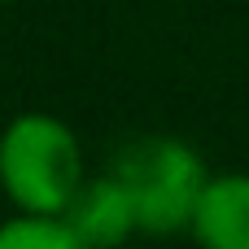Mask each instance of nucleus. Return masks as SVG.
I'll return each mask as SVG.
<instances>
[{
  "label": "nucleus",
  "instance_id": "nucleus-6",
  "mask_svg": "<svg viewBox=\"0 0 249 249\" xmlns=\"http://www.w3.org/2000/svg\"><path fill=\"white\" fill-rule=\"evenodd\" d=\"M0 4H9V0H0Z\"/></svg>",
  "mask_w": 249,
  "mask_h": 249
},
{
  "label": "nucleus",
  "instance_id": "nucleus-3",
  "mask_svg": "<svg viewBox=\"0 0 249 249\" xmlns=\"http://www.w3.org/2000/svg\"><path fill=\"white\" fill-rule=\"evenodd\" d=\"M61 219L70 223L79 249H114L140 232L131 193L123 188V179L114 171L101 179H83L79 193L70 197V206L61 210Z\"/></svg>",
  "mask_w": 249,
  "mask_h": 249
},
{
  "label": "nucleus",
  "instance_id": "nucleus-5",
  "mask_svg": "<svg viewBox=\"0 0 249 249\" xmlns=\"http://www.w3.org/2000/svg\"><path fill=\"white\" fill-rule=\"evenodd\" d=\"M0 249H79V245L61 214L18 210L0 223Z\"/></svg>",
  "mask_w": 249,
  "mask_h": 249
},
{
  "label": "nucleus",
  "instance_id": "nucleus-2",
  "mask_svg": "<svg viewBox=\"0 0 249 249\" xmlns=\"http://www.w3.org/2000/svg\"><path fill=\"white\" fill-rule=\"evenodd\" d=\"M114 175L131 193L136 228L144 236H179L193 223L210 166L179 136H144L118 153Z\"/></svg>",
  "mask_w": 249,
  "mask_h": 249
},
{
  "label": "nucleus",
  "instance_id": "nucleus-4",
  "mask_svg": "<svg viewBox=\"0 0 249 249\" xmlns=\"http://www.w3.org/2000/svg\"><path fill=\"white\" fill-rule=\"evenodd\" d=\"M188 236L210 249H249V175L245 171H223L206 179Z\"/></svg>",
  "mask_w": 249,
  "mask_h": 249
},
{
  "label": "nucleus",
  "instance_id": "nucleus-1",
  "mask_svg": "<svg viewBox=\"0 0 249 249\" xmlns=\"http://www.w3.org/2000/svg\"><path fill=\"white\" fill-rule=\"evenodd\" d=\"M88 179L79 136L66 118L22 109L0 131V193L13 210L61 214Z\"/></svg>",
  "mask_w": 249,
  "mask_h": 249
}]
</instances>
